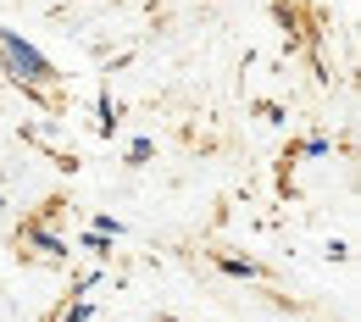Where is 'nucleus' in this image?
<instances>
[{
	"instance_id": "obj_1",
	"label": "nucleus",
	"mask_w": 361,
	"mask_h": 322,
	"mask_svg": "<svg viewBox=\"0 0 361 322\" xmlns=\"http://www.w3.org/2000/svg\"><path fill=\"white\" fill-rule=\"evenodd\" d=\"M0 45H6V56H11V67H23V78H50V67L28 45H17V39H6V34H0Z\"/></svg>"
}]
</instances>
